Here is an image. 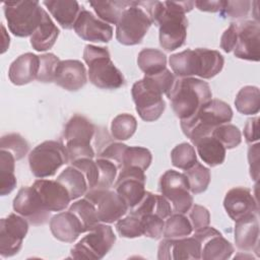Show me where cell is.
Wrapping results in <instances>:
<instances>
[{
  "label": "cell",
  "instance_id": "40",
  "mask_svg": "<svg viewBox=\"0 0 260 260\" xmlns=\"http://www.w3.org/2000/svg\"><path fill=\"white\" fill-rule=\"evenodd\" d=\"M171 160L174 167L187 171L197 162V154L193 145L187 142L176 145L171 151Z\"/></svg>",
  "mask_w": 260,
  "mask_h": 260
},
{
  "label": "cell",
  "instance_id": "45",
  "mask_svg": "<svg viewBox=\"0 0 260 260\" xmlns=\"http://www.w3.org/2000/svg\"><path fill=\"white\" fill-rule=\"evenodd\" d=\"M116 230L123 238L134 239L143 236L140 218L131 213L126 217H121L117 220Z\"/></svg>",
  "mask_w": 260,
  "mask_h": 260
},
{
  "label": "cell",
  "instance_id": "51",
  "mask_svg": "<svg viewBox=\"0 0 260 260\" xmlns=\"http://www.w3.org/2000/svg\"><path fill=\"white\" fill-rule=\"evenodd\" d=\"M251 4V1H225L223 9L219 13L221 16L243 18L248 15Z\"/></svg>",
  "mask_w": 260,
  "mask_h": 260
},
{
  "label": "cell",
  "instance_id": "55",
  "mask_svg": "<svg viewBox=\"0 0 260 260\" xmlns=\"http://www.w3.org/2000/svg\"><path fill=\"white\" fill-rule=\"evenodd\" d=\"M224 0H211V1H194V5L201 11L207 12H220L224 7Z\"/></svg>",
  "mask_w": 260,
  "mask_h": 260
},
{
  "label": "cell",
  "instance_id": "20",
  "mask_svg": "<svg viewBox=\"0 0 260 260\" xmlns=\"http://www.w3.org/2000/svg\"><path fill=\"white\" fill-rule=\"evenodd\" d=\"M75 32L84 41L108 43L113 37V27L96 18L90 11L81 8L73 26Z\"/></svg>",
  "mask_w": 260,
  "mask_h": 260
},
{
  "label": "cell",
  "instance_id": "25",
  "mask_svg": "<svg viewBox=\"0 0 260 260\" xmlns=\"http://www.w3.org/2000/svg\"><path fill=\"white\" fill-rule=\"evenodd\" d=\"M40 68V57L32 53L18 56L10 65L8 70L9 80L15 85L27 84L38 77Z\"/></svg>",
  "mask_w": 260,
  "mask_h": 260
},
{
  "label": "cell",
  "instance_id": "39",
  "mask_svg": "<svg viewBox=\"0 0 260 260\" xmlns=\"http://www.w3.org/2000/svg\"><path fill=\"white\" fill-rule=\"evenodd\" d=\"M137 129V121L134 116L123 113L116 116L111 123V134L116 140L129 139Z\"/></svg>",
  "mask_w": 260,
  "mask_h": 260
},
{
  "label": "cell",
  "instance_id": "50",
  "mask_svg": "<svg viewBox=\"0 0 260 260\" xmlns=\"http://www.w3.org/2000/svg\"><path fill=\"white\" fill-rule=\"evenodd\" d=\"M188 218L194 232L201 231L210 223V213L208 209L199 204H192L188 210Z\"/></svg>",
  "mask_w": 260,
  "mask_h": 260
},
{
  "label": "cell",
  "instance_id": "17",
  "mask_svg": "<svg viewBox=\"0 0 260 260\" xmlns=\"http://www.w3.org/2000/svg\"><path fill=\"white\" fill-rule=\"evenodd\" d=\"M236 45L234 55L243 60L258 62L260 59V25L256 20L236 22Z\"/></svg>",
  "mask_w": 260,
  "mask_h": 260
},
{
  "label": "cell",
  "instance_id": "21",
  "mask_svg": "<svg viewBox=\"0 0 260 260\" xmlns=\"http://www.w3.org/2000/svg\"><path fill=\"white\" fill-rule=\"evenodd\" d=\"M223 207L234 221L251 214H257L259 209L251 190L245 187H235L229 190L223 199Z\"/></svg>",
  "mask_w": 260,
  "mask_h": 260
},
{
  "label": "cell",
  "instance_id": "10",
  "mask_svg": "<svg viewBox=\"0 0 260 260\" xmlns=\"http://www.w3.org/2000/svg\"><path fill=\"white\" fill-rule=\"evenodd\" d=\"M115 242L113 229L107 223L100 222L73 246L70 254L74 259L99 260L112 249Z\"/></svg>",
  "mask_w": 260,
  "mask_h": 260
},
{
  "label": "cell",
  "instance_id": "42",
  "mask_svg": "<svg viewBox=\"0 0 260 260\" xmlns=\"http://www.w3.org/2000/svg\"><path fill=\"white\" fill-rule=\"evenodd\" d=\"M211 135L216 138L225 147V149L235 148L242 141L241 131L237 126L230 123L217 126L211 132Z\"/></svg>",
  "mask_w": 260,
  "mask_h": 260
},
{
  "label": "cell",
  "instance_id": "23",
  "mask_svg": "<svg viewBox=\"0 0 260 260\" xmlns=\"http://www.w3.org/2000/svg\"><path fill=\"white\" fill-rule=\"evenodd\" d=\"M54 82L69 91L82 88L87 82V73L83 63L79 60L60 61L55 72Z\"/></svg>",
  "mask_w": 260,
  "mask_h": 260
},
{
  "label": "cell",
  "instance_id": "4",
  "mask_svg": "<svg viewBox=\"0 0 260 260\" xmlns=\"http://www.w3.org/2000/svg\"><path fill=\"white\" fill-rule=\"evenodd\" d=\"M233 110L223 101L211 99L203 104L190 118L181 120L183 133L194 144L200 138L211 135L217 126L231 122Z\"/></svg>",
  "mask_w": 260,
  "mask_h": 260
},
{
  "label": "cell",
  "instance_id": "11",
  "mask_svg": "<svg viewBox=\"0 0 260 260\" xmlns=\"http://www.w3.org/2000/svg\"><path fill=\"white\" fill-rule=\"evenodd\" d=\"M152 21L146 11L134 1L122 14L116 25V39L125 46L140 44Z\"/></svg>",
  "mask_w": 260,
  "mask_h": 260
},
{
  "label": "cell",
  "instance_id": "31",
  "mask_svg": "<svg viewBox=\"0 0 260 260\" xmlns=\"http://www.w3.org/2000/svg\"><path fill=\"white\" fill-rule=\"evenodd\" d=\"M56 180L66 188L71 200L81 197L88 191V185L84 175L72 165L65 168Z\"/></svg>",
  "mask_w": 260,
  "mask_h": 260
},
{
  "label": "cell",
  "instance_id": "33",
  "mask_svg": "<svg viewBox=\"0 0 260 260\" xmlns=\"http://www.w3.org/2000/svg\"><path fill=\"white\" fill-rule=\"evenodd\" d=\"M137 65L145 75L156 74L167 68V56L157 49L146 48L138 53Z\"/></svg>",
  "mask_w": 260,
  "mask_h": 260
},
{
  "label": "cell",
  "instance_id": "26",
  "mask_svg": "<svg viewBox=\"0 0 260 260\" xmlns=\"http://www.w3.org/2000/svg\"><path fill=\"white\" fill-rule=\"evenodd\" d=\"M50 230L55 239L73 243L82 234V226L78 218L71 211H61L52 216L50 221Z\"/></svg>",
  "mask_w": 260,
  "mask_h": 260
},
{
  "label": "cell",
  "instance_id": "53",
  "mask_svg": "<svg viewBox=\"0 0 260 260\" xmlns=\"http://www.w3.org/2000/svg\"><path fill=\"white\" fill-rule=\"evenodd\" d=\"M244 136L248 143L259 140V117L249 118L244 127Z\"/></svg>",
  "mask_w": 260,
  "mask_h": 260
},
{
  "label": "cell",
  "instance_id": "22",
  "mask_svg": "<svg viewBox=\"0 0 260 260\" xmlns=\"http://www.w3.org/2000/svg\"><path fill=\"white\" fill-rule=\"evenodd\" d=\"M32 187L38 191L44 205L51 212L65 210L71 201L66 188L57 180L39 179L34 182Z\"/></svg>",
  "mask_w": 260,
  "mask_h": 260
},
{
  "label": "cell",
  "instance_id": "52",
  "mask_svg": "<svg viewBox=\"0 0 260 260\" xmlns=\"http://www.w3.org/2000/svg\"><path fill=\"white\" fill-rule=\"evenodd\" d=\"M237 30H236V22H232L230 26L223 31L220 38V48L225 52L230 53L234 50L236 45Z\"/></svg>",
  "mask_w": 260,
  "mask_h": 260
},
{
  "label": "cell",
  "instance_id": "34",
  "mask_svg": "<svg viewBox=\"0 0 260 260\" xmlns=\"http://www.w3.org/2000/svg\"><path fill=\"white\" fill-rule=\"evenodd\" d=\"M14 155L4 149L0 151V194L2 196L10 194L16 187V177Z\"/></svg>",
  "mask_w": 260,
  "mask_h": 260
},
{
  "label": "cell",
  "instance_id": "19",
  "mask_svg": "<svg viewBox=\"0 0 260 260\" xmlns=\"http://www.w3.org/2000/svg\"><path fill=\"white\" fill-rule=\"evenodd\" d=\"M157 258L159 260H198L201 259V244L194 237L180 239H166L158 245Z\"/></svg>",
  "mask_w": 260,
  "mask_h": 260
},
{
  "label": "cell",
  "instance_id": "15",
  "mask_svg": "<svg viewBox=\"0 0 260 260\" xmlns=\"http://www.w3.org/2000/svg\"><path fill=\"white\" fill-rule=\"evenodd\" d=\"M28 223L16 212L0 220V254L2 257H11L20 251L28 231Z\"/></svg>",
  "mask_w": 260,
  "mask_h": 260
},
{
  "label": "cell",
  "instance_id": "3",
  "mask_svg": "<svg viewBox=\"0 0 260 260\" xmlns=\"http://www.w3.org/2000/svg\"><path fill=\"white\" fill-rule=\"evenodd\" d=\"M167 96L176 116L180 120H185L211 100L212 92L209 84L200 78L179 77Z\"/></svg>",
  "mask_w": 260,
  "mask_h": 260
},
{
  "label": "cell",
  "instance_id": "36",
  "mask_svg": "<svg viewBox=\"0 0 260 260\" xmlns=\"http://www.w3.org/2000/svg\"><path fill=\"white\" fill-rule=\"evenodd\" d=\"M235 106L244 115H255L260 111V92L257 86L246 85L237 93Z\"/></svg>",
  "mask_w": 260,
  "mask_h": 260
},
{
  "label": "cell",
  "instance_id": "16",
  "mask_svg": "<svg viewBox=\"0 0 260 260\" xmlns=\"http://www.w3.org/2000/svg\"><path fill=\"white\" fill-rule=\"evenodd\" d=\"M146 177L144 171L136 167L121 169L114 183L115 191L125 201L128 209L133 208L145 194Z\"/></svg>",
  "mask_w": 260,
  "mask_h": 260
},
{
  "label": "cell",
  "instance_id": "1",
  "mask_svg": "<svg viewBox=\"0 0 260 260\" xmlns=\"http://www.w3.org/2000/svg\"><path fill=\"white\" fill-rule=\"evenodd\" d=\"M138 4L158 26L162 49L171 52L184 45L188 26L185 15L195 6L194 1H138Z\"/></svg>",
  "mask_w": 260,
  "mask_h": 260
},
{
  "label": "cell",
  "instance_id": "29",
  "mask_svg": "<svg viewBox=\"0 0 260 260\" xmlns=\"http://www.w3.org/2000/svg\"><path fill=\"white\" fill-rule=\"evenodd\" d=\"M59 28L53 22L49 14L44 11L43 19L39 27L30 36V45L38 52H45L51 49L59 36Z\"/></svg>",
  "mask_w": 260,
  "mask_h": 260
},
{
  "label": "cell",
  "instance_id": "2",
  "mask_svg": "<svg viewBox=\"0 0 260 260\" xmlns=\"http://www.w3.org/2000/svg\"><path fill=\"white\" fill-rule=\"evenodd\" d=\"M169 63L178 77L198 76L202 79H210L222 70L224 59L218 51L197 48L171 55Z\"/></svg>",
  "mask_w": 260,
  "mask_h": 260
},
{
  "label": "cell",
  "instance_id": "24",
  "mask_svg": "<svg viewBox=\"0 0 260 260\" xmlns=\"http://www.w3.org/2000/svg\"><path fill=\"white\" fill-rule=\"evenodd\" d=\"M236 246L245 252L258 253L259 221L257 214H251L235 221Z\"/></svg>",
  "mask_w": 260,
  "mask_h": 260
},
{
  "label": "cell",
  "instance_id": "7",
  "mask_svg": "<svg viewBox=\"0 0 260 260\" xmlns=\"http://www.w3.org/2000/svg\"><path fill=\"white\" fill-rule=\"evenodd\" d=\"M9 30L16 37H30L43 19L44 9L39 1H11L3 4Z\"/></svg>",
  "mask_w": 260,
  "mask_h": 260
},
{
  "label": "cell",
  "instance_id": "9",
  "mask_svg": "<svg viewBox=\"0 0 260 260\" xmlns=\"http://www.w3.org/2000/svg\"><path fill=\"white\" fill-rule=\"evenodd\" d=\"M28 164L32 175L44 179L54 176L62 166L69 164V157L62 142L47 140L29 152Z\"/></svg>",
  "mask_w": 260,
  "mask_h": 260
},
{
  "label": "cell",
  "instance_id": "47",
  "mask_svg": "<svg viewBox=\"0 0 260 260\" xmlns=\"http://www.w3.org/2000/svg\"><path fill=\"white\" fill-rule=\"evenodd\" d=\"M128 145L121 142H109L95 155L99 158H105L114 162L119 170L123 167L124 154Z\"/></svg>",
  "mask_w": 260,
  "mask_h": 260
},
{
  "label": "cell",
  "instance_id": "5",
  "mask_svg": "<svg viewBox=\"0 0 260 260\" xmlns=\"http://www.w3.org/2000/svg\"><path fill=\"white\" fill-rule=\"evenodd\" d=\"M83 60L88 66L89 81L94 86L102 89H117L124 85V76L114 65L107 48L86 45Z\"/></svg>",
  "mask_w": 260,
  "mask_h": 260
},
{
  "label": "cell",
  "instance_id": "8",
  "mask_svg": "<svg viewBox=\"0 0 260 260\" xmlns=\"http://www.w3.org/2000/svg\"><path fill=\"white\" fill-rule=\"evenodd\" d=\"M135 109L140 118L146 122L156 121L166 109L161 87L150 75L136 81L131 89Z\"/></svg>",
  "mask_w": 260,
  "mask_h": 260
},
{
  "label": "cell",
  "instance_id": "49",
  "mask_svg": "<svg viewBox=\"0 0 260 260\" xmlns=\"http://www.w3.org/2000/svg\"><path fill=\"white\" fill-rule=\"evenodd\" d=\"M71 165L82 172L87 181L88 190L94 189L99 181V168L95 160H93L92 158L84 157L72 161Z\"/></svg>",
  "mask_w": 260,
  "mask_h": 260
},
{
  "label": "cell",
  "instance_id": "13",
  "mask_svg": "<svg viewBox=\"0 0 260 260\" xmlns=\"http://www.w3.org/2000/svg\"><path fill=\"white\" fill-rule=\"evenodd\" d=\"M13 210L32 225H44L51 219V211L44 205L32 186L22 187L13 199Z\"/></svg>",
  "mask_w": 260,
  "mask_h": 260
},
{
  "label": "cell",
  "instance_id": "56",
  "mask_svg": "<svg viewBox=\"0 0 260 260\" xmlns=\"http://www.w3.org/2000/svg\"><path fill=\"white\" fill-rule=\"evenodd\" d=\"M1 27H2V38H3L2 51H1V53H4V52L7 50V48L9 47V41H10V39H9V36H8V35L6 34V31H5V27H4L3 24L1 25Z\"/></svg>",
  "mask_w": 260,
  "mask_h": 260
},
{
  "label": "cell",
  "instance_id": "38",
  "mask_svg": "<svg viewBox=\"0 0 260 260\" xmlns=\"http://www.w3.org/2000/svg\"><path fill=\"white\" fill-rule=\"evenodd\" d=\"M186 175L190 192L193 195L204 192L210 183V171L200 162H196L191 169L184 172Z\"/></svg>",
  "mask_w": 260,
  "mask_h": 260
},
{
  "label": "cell",
  "instance_id": "43",
  "mask_svg": "<svg viewBox=\"0 0 260 260\" xmlns=\"http://www.w3.org/2000/svg\"><path fill=\"white\" fill-rule=\"evenodd\" d=\"M0 149L11 152L16 160L23 158L28 151L27 141L18 133L3 135L0 141Z\"/></svg>",
  "mask_w": 260,
  "mask_h": 260
},
{
  "label": "cell",
  "instance_id": "32",
  "mask_svg": "<svg viewBox=\"0 0 260 260\" xmlns=\"http://www.w3.org/2000/svg\"><path fill=\"white\" fill-rule=\"evenodd\" d=\"M134 1L114 0V1H89L99 18L107 23L116 24L120 20L123 12L133 4Z\"/></svg>",
  "mask_w": 260,
  "mask_h": 260
},
{
  "label": "cell",
  "instance_id": "48",
  "mask_svg": "<svg viewBox=\"0 0 260 260\" xmlns=\"http://www.w3.org/2000/svg\"><path fill=\"white\" fill-rule=\"evenodd\" d=\"M141 220V226L143 236L151 239H159L164 233L165 219L160 218L158 215L149 213L142 216H138Z\"/></svg>",
  "mask_w": 260,
  "mask_h": 260
},
{
  "label": "cell",
  "instance_id": "27",
  "mask_svg": "<svg viewBox=\"0 0 260 260\" xmlns=\"http://www.w3.org/2000/svg\"><path fill=\"white\" fill-rule=\"evenodd\" d=\"M52 16L65 29H71L81 10L79 4L75 0H52L43 1Z\"/></svg>",
  "mask_w": 260,
  "mask_h": 260
},
{
  "label": "cell",
  "instance_id": "46",
  "mask_svg": "<svg viewBox=\"0 0 260 260\" xmlns=\"http://www.w3.org/2000/svg\"><path fill=\"white\" fill-rule=\"evenodd\" d=\"M39 57H40V68H39L37 80L44 83L54 82L55 72L61 60L52 53H46V54L40 55Z\"/></svg>",
  "mask_w": 260,
  "mask_h": 260
},
{
  "label": "cell",
  "instance_id": "18",
  "mask_svg": "<svg viewBox=\"0 0 260 260\" xmlns=\"http://www.w3.org/2000/svg\"><path fill=\"white\" fill-rule=\"evenodd\" d=\"M201 244V259L225 260L234 253V246L212 226L195 232L193 235Z\"/></svg>",
  "mask_w": 260,
  "mask_h": 260
},
{
  "label": "cell",
  "instance_id": "54",
  "mask_svg": "<svg viewBox=\"0 0 260 260\" xmlns=\"http://www.w3.org/2000/svg\"><path fill=\"white\" fill-rule=\"evenodd\" d=\"M259 146L257 142L248 149V160L250 165V175L253 180L257 181L259 177Z\"/></svg>",
  "mask_w": 260,
  "mask_h": 260
},
{
  "label": "cell",
  "instance_id": "37",
  "mask_svg": "<svg viewBox=\"0 0 260 260\" xmlns=\"http://www.w3.org/2000/svg\"><path fill=\"white\" fill-rule=\"evenodd\" d=\"M193 229L189 218L183 213H172L166 218L162 236L166 239H180L192 234Z\"/></svg>",
  "mask_w": 260,
  "mask_h": 260
},
{
  "label": "cell",
  "instance_id": "12",
  "mask_svg": "<svg viewBox=\"0 0 260 260\" xmlns=\"http://www.w3.org/2000/svg\"><path fill=\"white\" fill-rule=\"evenodd\" d=\"M158 190L171 203L173 213H187L193 204L189 182L184 173L166 171L159 178Z\"/></svg>",
  "mask_w": 260,
  "mask_h": 260
},
{
  "label": "cell",
  "instance_id": "6",
  "mask_svg": "<svg viewBox=\"0 0 260 260\" xmlns=\"http://www.w3.org/2000/svg\"><path fill=\"white\" fill-rule=\"evenodd\" d=\"M95 132L96 127L86 117L76 114L69 119L63 132L69 164L84 157H94L95 153L90 143Z\"/></svg>",
  "mask_w": 260,
  "mask_h": 260
},
{
  "label": "cell",
  "instance_id": "30",
  "mask_svg": "<svg viewBox=\"0 0 260 260\" xmlns=\"http://www.w3.org/2000/svg\"><path fill=\"white\" fill-rule=\"evenodd\" d=\"M200 158L209 167L221 165L225 158V147L212 135H207L194 143Z\"/></svg>",
  "mask_w": 260,
  "mask_h": 260
},
{
  "label": "cell",
  "instance_id": "35",
  "mask_svg": "<svg viewBox=\"0 0 260 260\" xmlns=\"http://www.w3.org/2000/svg\"><path fill=\"white\" fill-rule=\"evenodd\" d=\"M68 210L74 213L80 221L82 226V233H87L88 231L92 230L98 223H100L98 212L93 203L85 197L74 201L70 205Z\"/></svg>",
  "mask_w": 260,
  "mask_h": 260
},
{
  "label": "cell",
  "instance_id": "41",
  "mask_svg": "<svg viewBox=\"0 0 260 260\" xmlns=\"http://www.w3.org/2000/svg\"><path fill=\"white\" fill-rule=\"evenodd\" d=\"M152 160L151 152L141 146H128L123 159V167H136L142 171H146Z\"/></svg>",
  "mask_w": 260,
  "mask_h": 260
},
{
  "label": "cell",
  "instance_id": "14",
  "mask_svg": "<svg viewBox=\"0 0 260 260\" xmlns=\"http://www.w3.org/2000/svg\"><path fill=\"white\" fill-rule=\"evenodd\" d=\"M84 197L93 203L100 222L113 223L124 216L128 210L122 197L110 189H91L84 194Z\"/></svg>",
  "mask_w": 260,
  "mask_h": 260
},
{
  "label": "cell",
  "instance_id": "28",
  "mask_svg": "<svg viewBox=\"0 0 260 260\" xmlns=\"http://www.w3.org/2000/svg\"><path fill=\"white\" fill-rule=\"evenodd\" d=\"M130 213L136 216L153 213L158 215L160 218L166 219L173 213V210L171 203L161 194L155 195L146 191L142 199L130 209Z\"/></svg>",
  "mask_w": 260,
  "mask_h": 260
},
{
  "label": "cell",
  "instance_id": "44",
  "mask_svg": "<svg viewBox=\"0 0 260 260\" xmlns=\"http://www.w3.org/2000/svg\"><path fill=\"white\" fill-rule=\"evenodd\" d=\"M95 162L99 168V181L94 189H110L117 179V166L111 160L96 157Z\"/></svg>",
  "mask_w": 260,
  "mask_h": 260
}]
</instances>
